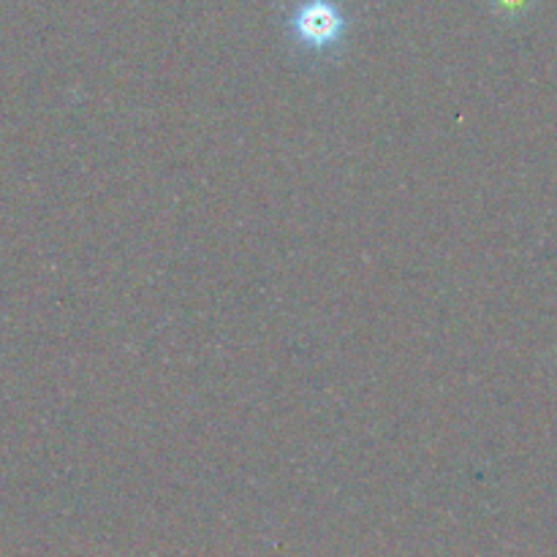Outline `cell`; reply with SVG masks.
I'll return each mask as SVG.
<instances>
[{
	"instance_id": "6da1fadb",
	"label": "cell",
	"mask_w": 557,
	"mask_h": 557,
	"mask_svg": "<svg viewBox=\"0 0 557 557\" xmlns=\"http://www.w3.org/2000/svg\"><path fill=\"white\" fill-rule=\"evenodd\" d=\"M292 27L308 47H330L343 33V14L332 0H305L294 11Z\"/></svg>"
}]
</instances>
